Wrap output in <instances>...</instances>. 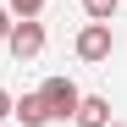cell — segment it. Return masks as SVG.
<instances>
[{"instance_id":"cell-4","label":"cell","mask_w":127,"mask_h":127,"mask_svg":"<svg viewBox=\"0 0 127 127\" xmlns=\"http://www.w3.org/2000/svg\"><path fill=\"white\" fill-rule=\"evenodd\" d=\"M72 122L77 127H111V99H105V94H83Z\"/></svg>"},{"instance_id":"cell-10","label":"cell","mask_w":127,"mask_h":127,"mask_svg":"<svg viewBox=\"0 0 127 127\" xmlns=\"http://www.w3.org/2000/svg\"><path fill=\"white\" fill-rule=\"evenodd\" d=\"M111 127H122V122H111Z\"/></svg>"},{"instance_id":"cell-2","label":"cell","mask_w":127,"mask_h":127,"mask_svg":"<svg viewBox=\"0 0 127 127\" xmlns=\"http://www.w3.org/2000/svg\"><path fill=\"white\" fill-rule=\"evenodd\" d=\"M72 50H77V61H111V50H116L111 22H83L77 39H72Z\"/></svg>"},{"instance_id":"cell-3","label":"cell","mask_w":127,"mask_h":127,"mask_svg":"<svg viewBox=\"0 0 127 127\" xmlns=\"http://www.w3.org/2000/svg\"><path fill=\"white\" fill-rule=\"evenodd\" d=\"M6 50L17 61H33L39 50H44V22H39V17H17V28L6 33Z\"/></svg>"},{"instance_id":"cell-6","label":"cell","mask_w":127,"mask_h":127,"mask_svg":"<svg viewBox=\"0 0 127 127\" xmlns=\"http://www.w3.org/2000/svg\"><path fill=\"white\" fill-rule=\"evenodd\" d=\"M116 6H122V0H83V17H89V22H111Z\"/></svg>"},{"instance_id":"cell-8","label":"cell","mask_w":127,"mask_h":127,"mask_svg":"<svg viewBox=\"0 0 127 127\" xmlns=\"http://www.w3.org/2000/svg\"><path fill=\"white\" fill-rule=\"evenodd\" d=\"M17 28V17H11V6H0V44H6V33Z\"/></svg>"},{"instance_id":"cell-9","label":"cell","mask_w":127,"mask_h":127,"mask_svg":"<svg viewBox=\"0 0 127 127\" xmlns=\"http://www.w3.org/2000/svg\"><path fill=\"white\" fill-rule=\"evenodd\" d=\"M11 105H17V99H11L6 89H0V122H6V116H11Z\"/></svg>"},{"instance_id":"cell-5","label":"cell","mask_w":127,"mask_h":127,"mask_svg":"<svg viewBox=\"0 0 127 127\" xmlns=\"http://www.w3.org/2000/svg\"><path fill=\"white\" fill-rule=\"evenodd\" d=\"M11 116L22 122V127H50V111H44V99H39V89L17 99V105H11Z\"/></svg>"},{"instance_id":"cell-1","label":"cell","mask_w":127,"mask_h":127,"mask_svg":"<svg viewBox=\"0 0 127 127\" xmlns=\"http://www.w3.org/2000/svg\"><path fill=\"white\" fill-rule=\"evenodd\" d=\"M39 99H44L50 122H72V116H77V99H83V89H77L72 77H44V83H39Z\"/></svg>"},{"instance_id":"cell-7","label":"cell","mask_w":127,"mask_h":127,"mask_svg":"<svg viewBox=\"0 0 127 127\" xmlns=\"http://www.w3.org/2000/svg\"><path fill=\"white\" fill-rule=\"evenodd\" d=\"M6 6H11V17H39L50 0H6Z\"/></svg>"}]
</instances>
